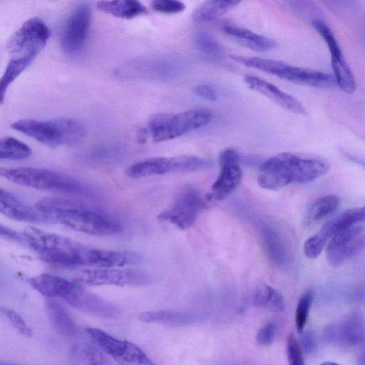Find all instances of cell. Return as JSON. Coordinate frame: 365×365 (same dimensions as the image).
Returning a JSON list of instances; mask_svg holds the SVG:
<instances>
[{
    "label": "cell",
    "instance_id": "obj_1",
    "mask_svg": "<svg viewBox=\"0 0 365 365\" xmlns=\"http://www.w3.org/2000/svg\"><path fill=\"white\" fill-rule=\"evenodd\" d=\"M23 235L41 258L61 266L121 267L140 261L134 252L95 248L34 226L24 228Z\"/></svg>",
    "mask_w": 365,
    "mask_h": 365
},
{
    "label": "cell",
    "instance_id": "obj_20",
    "mask_svg": "<svg viewBox=\"0 0 365 365\" xmlns=\"http://www.w3.org/2000/svg\"><path fill=\"white\" fill-rule=\"evenodd\" d=\"M221 29L235 41L253 51H267L277 46L272 38L228 22L222 24Z\"/></svg>",
    "mask_w": 365,
    "mask_h": 365
},
{
    "label": "cell",
    "instance_id": "obj_4",
    "mask_svg": "<svg viewBox=\"0 0 365 365\" xmlns=\"http://www.w3.org/2000/svg\"><path fill=\"white\" fill-rule=\"evenodd\" d=\"M0 177L40 190L85 197L96 195L92 187L66 174L44 168L0 167Z\"/></svg>",
    "mask_w": 365,
    "mask_h": 365
},
{
    "label": "cell",
    "instance_id": "obj_8",
    "mask_svg": "<svg viewBox=\"0 0 365 365\" xmlns=\"http://www.w3.org/2000/svg\"><path fill=\"white\" fill-rule=\"evenodd\" d=\"M51 30L39 17H31L11 34L7 43L10 58L33 61L46 46Z\"/></svg>",
    "mask_w": 365,
    "mask_h": 365
},
{
    "label": "cell",
    "instance_id": "obj_37",
    "mask_svg": "<svg viewBox=\"0 0 365 365\" xmlns=\"http://www.w3.org/2000/svg\"><path fill=\"white\" fill-rule=\"evenodd\" d=\"M286 351L289 365H304L303 352L293 334L287 338Z\"/></svg>",
    "mask_w": 365,
    "mask_h": 365
},
{
    "label": "cell",
    "instance_id": "obj_31",
    "mask_svg": "<svg viewBox=\"0 0 365 365\" xmlns=\"http://www.w3.org/2000/svg\"><path fill=\"white\" fill-rule=\"evenodd\" d=\"M32 62L25 58H10L5 71L0 78V104L4 101L6 93L12 82Z\"/></svg>",
    "mask_w": 365,
    "mask_h": 365
},
{
    "label": "cell",
    "instance_id": "obj_34",
    "mask_svg": "<svg viewBox=\"0 0 365 365\" xmlns=\"http://www.w3.org/2000/svg\"><path fill=\"white\" fill-rule=\"evenodd\" d=\"M197 48L210 58H219L222 55V48L219 43L208 34L200 32L195 37Z\"/></svg>",
    "mask_w": 365,
    "mask_h": 365
},
{
    "label": "cell",
    "instance_id": "obj_29",
    "mask_svg": "<svg viewBox=\"0 0 365 365\" xmlns=\"http://www.w3.org/2000/svg\"><path fill=\"white\" fill-rule=\"evenodd\" d=\"M313 28L322 37L331 54V64L344 61L341 49L331 28L321 19L312 21Z\"/></svg>",
    "mask_w": 365,
    "mask_h": 365
},
{
    "label": "cell",
    "instance_id": "obj_19",
    "mask_svg": "<svg viewBox=\"0 0 365 365\" xmlns=\"http://www.w3.org/2000/svg\"><path fill=\"white\" fill-rule=\"evenodd\" d=\"M0 213L20 222L40 223L46 222L35 207H31L12 193L0 187Z\"/></svg>",
    "mask_w": 365,
    "mask_h": 365
},
{
    "label": "cell",
    "instance_id": "obj_13",
    "mask_svg": "<svg viewBox=\"0 0 365 365\" xmlns=\"http://www.w3.org/2000/svg\"><path fill=\"white\" fill-rule=\"evenodd\" d=\"M91 19V9L86 4L77 6L72 11L60 39L61 49L65 53L74 55L83 48L88 36Z\"/></svg>",
    "mask_w": 365,
    "mask_h": 365
},
{
    "label": "cell",
    "instance_id": "obj_30",
    "mask_svg": "<svg viewBox=\"0 0 365 365\" xmlns=\"http://www.w3.org/2000/svg\"><path fill=\"white\" fill-rule=\"evenodd\" d=\"M31 153L29 145L15 138L0 139V159L21 160L29 157Z\"/></svg>",
    "mask_w": 365,
    "mask_h": 365
},
{
    "label": "cell",
    "instance_id": "obj_9",
    "mask_svg": "<svg viewBox=\"0 0 365 365\" xmlns=\"http://www.w3.org/2000/svg\"><path fill=\"white\" fill-rule=\"evenodd\" d=\"M205 207L200 192L194 186L182 187L169 206L158 216L160 221L185 230L196 222Z\"/></svg>",
    "mask_w": 365,
    "mask_h": 365
},
{
    "label": "cell",
    "instance_id": "obj_6",
    "mask_svg": "<svg viewBox=\"0 0 365 365\" xmlns=\"http://www.w3.org/2000/svg\"><path fill=\"white\" fill-rule=\"evenodd\" d=\"M229 57L245 66L253 68L296 84L327 88L335 83L334 77L328 73L292 66L278 60L239 54H230Z\"/></svg>",
    "mask_w": 365,
    "mask_h": 365
},
{
    "label": "cell",
    "instance_id": "obj_28",
    "mask_svg": "<svg viewBox=\"0 0 365 365\" xmlns=\"http://www.w3.org/2000/svg\"><path fill=\"white\" fill-rule=\"evenodd\" d=\"M254 303L272 312H281L284 309V301L280 292L267 284H262L257 288Z\"/></svg>",
    "mask_w": 365,
    "mask_h": 365
},
{
    "label": "cell",
    "instance_id": "obj_32",
    "mask_svg": "<svg viewBox=\"0 0 365 365\" xmlns=\"http://www.w3.org/2000/svg\"><path fill=\"white\" fill-rule=\"evenodd\" d=\"M340 204L338 196L329 195L318 198L312 204L309 212V219L316 222L321 220L335 212Z\"/></svg>",
    "mask_w": 365,
    "mask_h": 365
},
{
    "label": "cell",
    "instance_id": "obj_43",
    "mask_svg": "<svg viewBox=\"0 0 365 365\" xmlns=\"http://www.w3.org/2000/svg\"><path fill=\"white\" fill-rule=\"evenodd\" d=\"M148 135V131L145 128H141L138 133V141L140 143L146 142Z\"/></svg>",
    "mask_w": 365,
    "mask_h": 365
},
{
    "label": "cell",
    "instance_id": "obj_16",
    "mask_svg": "<svg viewBox=\"0 0 365 365\" xmlns=\"http://www.w3.org/2000/svg\"><path fill=\"white\" fill-rule=\"evenodd\" d=\"M63 299L76 309L96 317L115 319L120 314V309L115 304L86 290L77 282H74Z\"/></svg>",
    "mask_w": 365,
    "mask_h": 365
},
{
    "label": "cell",
    "instance_id": "obj_26",
    "mask_svg": "<svg viewBox=\"0 0 365 365\" xmlns=\"http://www.w3.org/2000/svg\"><path fill=\"white\" fill-rule=\"evenodd\" d=\"M239 4L240 1H206L194 10L192 17L198 23L210 22L229 12Z\"/></svg>",
    "mask_w": 365,
    "mask_h": 365
},
{
    "label": "cell",
    "instance_id": "obj_44",
    "mask_svg": "<svg viewBox=\"0 0 365 365\" xmlns=\"http://www.w3.org/2000/svg\"><path fill=\"white\" fill-rule=\"evenodd\" d=\"M358 364L359 365H364V354H361L359 356V358L358 359Z\"/></svg>",
    "mask_w": 365,
    "mask_h": 365
},
{
    "label": "cell",
    "instance_id": "obj_3",
    "mask_svg": "<svg viewBox=\"0 0 365 365\" xmlns=\"http://www.w3.org/2000/svg\"><path fill=\"white\" fill-rule=\"evenodd\" d=\"M329 168V162L322 157L284 152L264 162L257 182L263 189L278 190L292 183L314 180L326 174Z\"/></svg>",
    "mask_w": 365,
    "mask_h": 365
},
{
    "label": "cell",
    "instance_id": "obj_27",
    "mask_svg": "<svg viewBox=\"0 0 365 365\" xmlns=\"http://www.w3.org/2000/svg\"><path fill=\"white\" fill-rule=\"evenodd\" d=\"M69 359L72 365H114L101 351L87 343L74 344Z\"/></svg>",
    "mask_w": 365,
    "mask_h": 365
},
{
    "label": "cell",
    "instance_id": "obj_36",
    "mask_svg": "<svg viewBox=\"0 0 365 365\" xmlns=\"http://www.w3.org/2000/svg\"><path fill=\"white\" fill-rule=\"evenodd\" d=\"M0 312L8 319L12 326L21 335L27 338L32 336V330L16 312L8 307L0 306Z\"/></svg>",
    "mask_w": 365,
    "mask_h": 365
},
{
    "label": "cell",
    "instance_id": "obj_35",
    "mask_svg": "<svg viewBox=\"0 0 365 365\" xmlns=\"http://www.w3.org/2000/svg\"><path fill=\"white\" fill-rule=\"evenodd\" d=\"M265 244L274 260L282 262L286 259V250L278 235L273 230H266Z\"/></svg>",
    "mask_w": 365,
    "mask_h": 365
},
{
    "label": "cell",
    "instance_id": "obj_11",
    "mask_svg": "<svg viewBox=\"0 0 365 365\" xmlns=\"http://www.w3.org/2000/svg\"><path fill=\"white\" fill-rule=\"evenodd\" d=\"M78 278L80 282L91 286L140 287L150 282V278L147 273L130 268L108 267L85 269Z\"/></svg>",
    "mask_w": 365,
    "mask_h": 365
},
{
    "label": "cell",
    "instance_id": "obj_2",
    "mask_svg": "<svg viewBox=\"0 0 365 365\" xmlns=\"http://www.w3.org/2000/svg\"><path fill=\"white\" fill-rule=\"evenodd\" d=\"M35 207L48 222L96 236H111L123 231L121 222L112 215L57 197L39 200Z\"/></svg>",
    "mask_w": 365,
    "mask_h": 365
},
{
    "label": "cell",
    "instance_id": "obj_21",
    "mask_svg": "<svg viewBox=\"0 0 365 365\" xmlns=\"http://www.w3.org/2000/svg\"><path fill=\"white\" fill-rule=\"evenodd\" d=\"M29 283L33 289L46 298L64 299L74 282L51 274H41L29 278Z\"/></svg>",
    "mask_w": 365,
    "mask_h": 365
},
{
    "label": "cell",
    "instance_id": "obj_25",
    "mask_svg": "<svg viewBox=\"0 0 365 365\" xmlns=\"http://www.w3.org/2000/svg\"><path fill=\"white\" fill-rule=\"evenodd\" d=\"M364 220V207L350 209L328 221L318 232L328 241L338 232L351 226L361 224Z\"/></svg>",
    "mask_w": 365,
    "mask_h": 365
},
{
    "label": "cell",
    "instance_id": "obj_18",
    "mask_svg": "<svg viewBox=\"0 0 365 365\" xmlns=\"http://www.w3.org/2000/svg\"><path fill=\"white\" fill-rule=\"evenodd\" d=\"M103 351L120 365H156L136 344L116 339L113 336Z\"/></svg>",
    "mask_w": 365,
    "mask_h": 365
},
{
    "label": "cell",
    "instance_id": "obj_23",
    "mask_svg": "<svg viewBox=\"0 0 365 365\" xmlns=\"http://www.w3.org/2000/svg\"><path fill=\"white\" fill-rule=\"evenodd\" d=\"M197 317L190 312L175 310L148 311L140 313L138 319L145 323H158L172 327L192 324Z\"/></svg>",
    "mask_w": 365,
    "mask_h": 365
},
{
    "label": "cell",
    "instance_id": "obj_46",
    "mask_svg": "<svg viewBox=\"0 0 365 365\" xmlns=\"http://www.w3.org/2000/svg\"><path fill=\"white\" fill-rule=\"evenodd\" d=\"M0 365H18V364H13V363H10V362H7V361H0Z\"/></svg>",
    "mask_w": 365,
    "mask_h": 365
},
{
    "label": "cell",
    "instance_id": "obj_22",
    "mask_svg": "<svg viewBox=\"0 0 365 365\" xmlns=\"http://www.w3.org/2000/svg\"><path fill=\"white\" fill-rule=\"evenodd\" d=\"M46 309L55 330L66 337H74L78 329L66 307L55 298H47Z\"/></svg>",
    "mask_w": 365,
    "mask_h": 365
},
{
    "label": "cell",
    "instance_id": "obj_5",
    "mask_svg": "<svg viewBox=\"0 0 365 365\" xmlns=\"http://www.w3.org/2000/svg\"><path fill=\"white\" fill-rule=\"evenodd\" d=\"M11 128L50 148L76 144L86 135V129L81 123L67 118L45 121L20 120L13 123Z\"/></svg>",
    "mask_w": 365,
    "mask_h": 365
},
{
    "label": "cell",
    "instance_id": "obj_10",
    "mask_svg": "<svg viewBox=\"0 0 365 365\" xmlns=\"http://www.w3.org/2000/svg\"><path fill=\"white\" fill-rule=\"evenodd\" d=\"M207 163L195 155H178L172 157H154L138 161L129 166L127 175L133 178L165 175L168 173H188L204 168Z\"/></svg>",
    "mask_w": 365,
    "mask_h": 365
},
{
    "label": "cell",
    "instance_id": "obj_33",
    "mask_svg": "<svg viewBox=\"0 0 365 365\" xmlns=\"http://www.w3.org/2000/svg\"><path fill=\"white\" fill-rule=\"evenodd\" d=\"M314 294L312 291H305L299 297L295 311L294 322L298 332L304 330L311 307L313 303Z\"/></svg>",
    "mask_w": 365,
    "mask_h": 365
},
{
    "label": "cell",
    "instance_id": "obj_17",
    "mask_svg": "<svg viewBox=\"0 0 365 365\" xmlns=\"http://www.w3.org/2000/svg\"><path fill=\"white\" fill-rule=\"evenodd\" d=\"M246 86L271 100L282 108L299 115H307L304 105L293 96L259 77L248 75L244 78Z\"/></svg>",
    "mask_w": 365,
    "mask_h": 365
},
{
    "label": "cell",
    "instance_id": "obj_7",
    "mask_svg": "<svg viewBox=\"0 0 365 365\" xmlns=\"http://www.w3.org/2000/svg\"><path fill=\"white\" fill-rule=\"evenodd\" d=\"M212 118V112L205 108L157 113L148 120V130L155 142H163L206 125Z\"/></svg>",
    "mask_w": 365,
    "mask_h": 365
},
{
    "label": "cell",
    "instance_id": "obj_14",
    "mask_svg": "<svg viewBox=\"0 0 365 365\" xmlns=\"http://www.w3.org/2000/svg\"><path fill=\"white\" fill-rule=\"evenodd\" d=\"M364 228L360 224L341 230L333 235L327 245V258L337 267L357 255L364 246Z\"/></svg>",
    "mask_w": 365,
    "mask_h": 365
},
{
    "label": "cell",
    "instance_id": "obj_45",
    "mask_svg": "<svg viewBox=\"0 0 365 365\" xmlns=\"http://www.w3.org/2000/svg\"><path fill=\"white\" fill-rule=\"evenodd\" d=\"M320 365H339V364L334 363V362L326 361V362L321 364Z\"/></svg>",
    "mask_w": 365,
    "mask_h": 365
},
{
    "label": "cell",
    "instance_id": "obj_41",
    "mask_svg": "<svg viewBox=\"0 0 365 365\" xmlns=\"http://www.w3.org/2000/svg\"><path fill=\"white\" fill-rule=\"evenodd\" d=\"M193 92L199 97L209 101H215L217 99L215 89L208 84L197 85L193 88Z\"/></svg>",
    "mask_w": 365,
    "mask_h": 365
},
{
    "label": "cell",
    "instance_id": "obj_40",
    "mask_svg": "<svg viewBox=\"0 0 365 365\" xmlns=\"http://www.w3.org/2000/svg\"><path fill=\"white\" fill-rule=\"evenodd\" d=\"M300 337L299 346L303 353L309 355L314 353L317 346L316 334L314 330L309 329L303 330Z\"/></svg>",
    "mask_w": 365,
    "mask_h": 365
},
{
    "label": "cell",
    "instance_id": "obj_42",
    "mask_svg": "<svg viewBox=\"0 0 365 365\" xmlns=\"http://www.w3.org/2000/svg\"><path fill=\"white\" fill-rule=\"evenodd\" d=\"M0 237L11 240H20L19 235L14 230L0 223Z\"/></svg>",
    "mask_w": 365,
    "mask_h": 365
},
{
    "label": "cell",
    "instance_id": "obj_38",
    "mask_svg": "<svg viewBox=\"0 0 365 365\" xmlns=\"http://www.w3.org/2000/svg\"><path fill=\"white\" fill-rule=\"evenodd\" d=\"M150 6L154 11L165 14H178L185 9L183 2L176 0H155Z\"/></svg>",
    "mask_w": 365,
    "mask_h": 365
},
{
    "label": "cell",
    "instance_id": "obj_24",
    "mask_svg": "<svg viewBox=\"0 0 365 365\" xmlns=\"http://www.w3.org/2000/svg\"><path fill=\"white\" fill-rule=\"evenodd\" d=\"M97 9L113 16L130 19L148 13V9L138 1H102L97 3Z\"/></svg>",
    "mask_w": 365,
    "mask_h": 365
},
{
    "label": "cell",
    "instance_id": "obj_15",
    "mask_svg": "<svg viewBox=\"0 0 365 365\" xmlns=\"http://www.w3.org/2000/svg\"><path fill=\"white\" fill-rule=\"evenodd\" d=\"M324 339L333 345L356 346L364 340V321L359 312H353L328 325L323 333Z\"/></svg>",
    "mask_w": 365,
    "mask_h": 365
},
{
    "label": "cell",
    "instance_id": "obj_12",
    "mask_svg": "<svg viewBox=\"0 0 365 365\" xmlns=\"http://www.w3.org/2000/svg\"><path fill=\"white\" fill-rule=\"evenodd\" d=\"M220 173L207 195L210 201H220L227 197L239 186L242 170L239 155L232 148H226L219 156Z\"/></svg>",
    "mask_w": 365,
    "mask_h": 365
},
{
    "label": "cell",
    "instance_id": "obj_39",
    "mask_svg": "<svg viewBox=\"0 0 365 365\" xmlns=\"http://www.w3.org/2000/svg\"><path fill=\"white\" fill-rule=\"evenodd\" d=\"M277 332V326L274 322L264 324L256 334L257 343L262 346H269L273 343Z\"/></svg>",
    "mask_w": 365,
    "mask_h": 365
}]
</instances>
